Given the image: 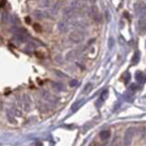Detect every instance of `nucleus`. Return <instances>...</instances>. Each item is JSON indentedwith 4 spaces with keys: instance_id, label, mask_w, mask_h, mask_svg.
Instances as JSON below:
<instances>
[{
    "instance_id": "f257e3e1",
    "label": "nucleus",
    "mask_w": 146,
    "mask_h": 146,
    "mask_svg": "<svg viewBox=\"0 0 146 146\" xmlns=\"http://www.w3.org/2000/svg\"><path fill=\"white\" fill-rule=\"evenodd\" d=\"M138 27H139V32H141V34H145L146 33V20L145 19L141 20Z\"/></svg>"
}]
</instances>
